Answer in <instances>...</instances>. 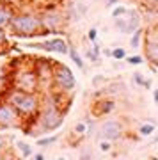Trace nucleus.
<instances>
[{
    "label": "nucleus",
    "instance_id": "f257e3e1",
    "mask_svg": "<svg viewBox=\"0 0 158 160\" xmlns=\"http://www.w3.org/2000/svg\"><path fill=\"white\" fill-rule=\"evenodd\" d=\"M62 96H64V92L52 94L50 100H46L45 105H41L39 112L36 114L34 119V126H37L36 133H48V132L59 130L64 125V110H62V105L59 103Z\"/></svg>",
    "mask_w": 158,
    "mask_h": 160
},
{
    "label": "nucleus",
    "instance_id": "f03ea898",
    "mask_svg": "<svg viewBox=\"0 0 158 160\" xmlns=\"http://www.w3.org/2000/svg\"><path fill=\"white\" fill-rule=\"evenodd\" d=\"M6 100L16 109V112L22 118V123L25 119L34 118L43 105V100L37 91H23L18 87H11L6 92Z\"/></svg>",
    "mask_w": 158,
    "mask_h": 160
},
{
    "label": "nucleus",
    "instance_id": "7ed1b4c3",
    "mask_svg": "<svg viewBox=\"0 0 158 160\" xmlns=\"http://www.w3.org/2000/svg\"><path fill=\"white\" fill-rule=\"evenodd\" d=\"M9 30L16 38H32V36H41L43 25H41V16L36 11H20L12 14Z\"/></svg>",
    "mask_w": 158,
    "mask_h": 160
},
{
    "label": "nucleus",
    "instance_id": "20e7f679",
    "mask_svg": "<svg viewBox=\"0 0 158 160\" xmlns=\"http://www.w3.org/2000/svg\"><path fill=\"white\" fill-rule=\"evenodd\" d=\"M41 16V25H43V30L41 34H61L62 29L66 27V18H64V12L62 9L55 6V4H50V6H45L39 12Z\"/></svg>",
    "mask_w": 158,
    "mask_h": 160
},
{
    "label": "nucleus",
    "instance_id": "39448f33",
    "mask_svg": "<svg viewBox=\"0 0 158 160\" xmlns=\"http://www.w3.org/2000/svg\"><path fill=\"white\" fill-rule=\"evenodd\" d=\"M52 82H53V87H55L59 92H73L75 86H77V80H75L73 71L66 66V64L61 62H53V71H52Z\"/></svg>",
    "mask_w": 158,
    "mask_h": 160
},
{
    "label": "nucleus",
    "instance_id": "423d86ee",
    "mask_svg": "<svg viewBox=\"0 0 158 160\" xmlns=\"http://www.w3.org/2000/svg\"><path fill=\"white\" fill-rule=\"evenodd\" d=\"M12 84H14V87L23 89V91H37L41 86L37 69L36 68L20 69L16 75H12Z\"/></svg>",
    "mask_w": 158,
    "mask_h": 160
},
{
    "label": "nucleus",
    "instance_id": "0eeeda50",
    "mask_svg": "<svg viewBox=\"0 0 158 160\" xmlns=\"http://www.w3.org/2000/svg\"><path fill=\"white\" fill-rule=\"evenodd\" d=\"M141 22H142V16L137 9H128L123 16L114 18V25L121 34H131L135 29L141 27Z\"/></svg>",
    "mask_w": 158,
    "mask_h": 160
},
{
    "label": "nucleus",
    "instance_id": "6e6552de",
    "mask_svg": "<svg viewBox=\"0 0 158 160\" xmlns=\"http://www.w3.org/2000/svg\"><path fill=\"white\" fill-rule=\"evenodd\" d=\"M22 118L16 112L7 100H0V130H9V128H20Z\"/></svg>",
    "mask_w": 158,
    "mask_h": 160
},
{
    "label": "nucleus",
    "instance_id": "1a4fd4ad",
    "mask_svg": "<svg viewBox=\"0 0 158 160\" xmlns=\"http://www.w3.org/2000/svg\"><path fill=\"white\" fill-rule=\"evenodd\" d=\"M27 48H34V50H45L48 53H59V55H66L69 50V41L64 38H50L41 43H28L25 45Z\"/></svg>",
    "mask_w": 158,
    "mask_h": 160
},
{
    "label": "nucleus",
    "instance_id": "9d476101",
    "mask_svg": "<svg viewBox=\"0 0 158 160\" xmlns=\"http://www.w3.org/2000/svg\"><path fill=\"white\" fill-rule=\"evenodd\" d=\"M124 135V125L121 119H105L98 126V137L108 139V141H119Z\"/></svg>",
    "mask_w": 158,
    "mask_h": 160
},
{
    "label": "nucleus",
    "instance_id": "9b49d317",
    "mask_svg": "<svg viewBox=\"0 0 158 160\" xmlns=\"http://www.w3.org/2000/svg\"><path fill=\"white\" fill-rule=\"evenodd\" d=\"M114 109H116V102L110 100V98H101L98 102L92 103V116L94 118H103V116L112 114Z\"/></svg>",
    "mask_w": 158,
    "mask_h": 160
},
{
    "label": "nucleus",
    "instance_id": "f8f14e48",
    "mask_svg": "<svg viewBox=\"0 0 158 160\" xmlns=\"http://www.w3.org/2000/svg\"><path fill=\"white\" fill-rule=\"evenodd\" d=\"M144 55L147 59V64L158 68V39L155 36H149L144 45Z\"/></svg>",
    "mask_w": 158,
    "mask_h": 160
},
{
    "label": "nucleus",
    "instance_id": "ddd939ff",
    "mask_svg": "<svg viewBox=\"0 0 158 160\" xmlns=\"http://www.w3.org/2000/svg\"><path fill=\"white\" fill-rule=\"evenodd\" d=\"M11 82H12V75L7 71L6 66L0 64V96L6 94V92L11 89V86H12Z\"/></svg>",
    "mask_w": 158,
    "mask_h": 160
},
{
    "label": "nucleus",
    "instance_id": "4468645a",
    "mask_svg": "<svg viewBox=\"0 0 158 160\" xmlns=\"http://www.w3.org/2000/svg\"><path fill=\"white\" fill-rule=\"evenodd\" d=\"M62 12H64L66 23H75V22H78L80 18H82V14L78 12V9H77V4H75V2H68V4H66V7L62 9Z\"/></svg>",
    "mask_w": 158,
    "mask_h": 160
},
{
    "label": "nucleus",
    "instance_id": "2eb2a0df",
    "mask_svg": "<svg viewBox=\"0 0 158 160\" xmlns=\"http://www.w3.org/2000/svg\"><path fill=\"white\" fill-rule=\"evenodd\" d=\"M12 14H14V11L11 9V6H7V4H2L0 6V27L2 29H9Z\"/></svg>",
    "mask_w": 158,
    "mask_h": 160
},
{
    "label": "nucleus",
    "instance_id": "dca6fc26",
    "mask_svg": "<svg viewBox=\"0 0 158 160\" xmlns=\"http://www.w3.org/2000/svg\"><path fill=\"white\" fill-rule=\"evenodd\" d=\"M156 132V123L155 121H146L139 126V135L141 137H151L153 133Z\"/></svg>",
    "mask_w": 158,
    "mask_h": 160
},
{
    "label": "nucleus",
    "instance_id": "f3484780",
    "mask_svg": "<svg viewBox=\"0 0 158 160\" xmlns=\"http://www.w3.org/2000/svg\"><path fill=\"white\" fill-rule=\"evenodd\" d=\"M142 39H144V29L139 27L130 34V46L131 48H141L142 46Z\"/></svg>",
    "mask_w": 158,
    "mask_h": 160
},
{
    "label": "nucleus",
    "instance_id": "a211bd4d",
    "mask_svg": "<svg viewBox=\"0 0 158 160\" xmlns=\"http://www.w3.org/2000/svg\"><path fill=\"white\" fill-rule=\"evenodd\" d=\"M68 53H69V57H71V61L77 64V68H78V69H85V62H84V59H82V55L78 53V50H77V46H73L71 43H69Z\"/></svg>",
    "mask_w": 158,
    "mask_h": 160
},
{
    "label": "nucleus",
    "instance_id": "6ab92c4d",
    "mask_svg": "<svg viewBox=\"0 0 158 160\" xmlns=\"http://www.w3.org/2000/svg\"><path fill=\"white\" fill-rule=\"evenodd\" d=\"M16 149L23 158H28V157H32V153H34V151H32V146H28V144L23 142V141H18L16 142Z\"/></svg>",
    "mask_w": 158,
    "mask_h": 160
},
{
    "label": "nucleus",
    "instance_id": "aec40b11",
    "mask_svg": "<svg viewBox=\"0 0 158 160\" xmlns=\"http://www.w3.org/2000/svg\"><path fill=\"white\" fill-rule=\"evenodd\" d=\"M59 141V135H46V137H39L36 141V146H39V148H48L52 144H55Z\"/></svg>",
    "mask_w": 158,
    "mask_h": 160
},
{
    "label": "nucleus",
    "instance_id": "412c9836",
    "mask_svg": "<svg viewBox=\"0 0 158 160\" xmlns=\"http://www.w3.org/2000/svg\"><path fill=\"white\" fill-rule=\"evenodd\" d=\"M147 12H158V0H139Z\"/></svg>",
    "mask_w": 158,
    "mask_h": 160
},
{
    "label": "nucleus",
    "instance_id": "4be33fe9",
    "mask_svg": "<svg viewBox=\"0 0 158 160\" xmlns=\"http://www.w3.org/2000/svg\"><path fill=\"white\" fill-rule=\"evenodd\" d=\"M7 52V29L0 27V55Z\"/></svg>",
    "mask_w": 158,
    "mask_h": 160
},
{
    "label": "nucleus",
    "instance_id": "5701e85b",
    "mask_svg": "<svg viewBox=\"0 0 158 160\" xmlns=\"http://www.w3.org/2000/svg\"><path fill=\"white\" fill-rule=\"evenodd\" d=\"M98 149H100V151H103V153H108V151H112V141L100 137V139H98Z\"/></svg>",
    "mask_w": 158,
    "mask_h": 160
},
{
    "label": "nucleus",
    "instance_id": "b1692460",
    "mask_svg": "<svg viewBox=\"0 0 158 160\" xmlns=\"http://www.w3.org/2000/svg\"><path fill=\"white\" fill-rule=\"evenodd\" d=\"M85 132H87V125H85V121H80L77 125L73 126V133L77 137H85Z\"/></svg>",
    "mask_w": 158,
    "mask_h": 160
},
{
    "label": "nucleus",
    "instance_id": "393cba45",
    "mask_svg": "<svg viewBox=\"0 0 158 160\" xmlns=\"http://www.w3.org/2000/svg\"><path fill=\"white\" fill-rule=\"evenodd\" d=\"M9 142H11V137L2 133L0 130V153H6V149H9Z\"/></svg>",
    "mask_w": 158,
    "mask_h": 160
},
{
    "label": "nucleus",
    "instance_id": "a878e982",
    "mask_svg": "<svg viewBox=\"0 0 158 160\" xmlns=\"http://www.w3.org/2000/svg\"><path fill=\"white\" fill-rule=\"evenodd\" d=\"M124 57H126V50H124L123 46H117V48L112 50V59L114 61H124Z\"/></svg>",
    "mask_w": 158,
    "mask_h": 160
},
{
    "label": "nucleus",
    "instance_id": "bb28decb",
    "mask_svg": "<svg viewBox=\"0 0 158 160\" xmlns=\"http://www.w3.org/2000/svg\"><path fill=\"white\" fill-rule=\"evenodd\" d=\"M124 61L130 64V66H141V64L144 62V57H142V55H130V57L126 55Z\"/></svg>",
    "mask_w": 158,
    "mask_h": 160
},
{
    "label": "nucleus",
    "instance_id": "cd10ccee",
    "mask_svg": "<svg viewBox=\"0 0 158 160\" xmlns=\"http://www.w3.org/2000/svg\"><path fill=\"white\" fill-rule=\"evenodd\" d=\"M85 59H87L89 62H92V64H100V55L94 53L92 48H87V50H85Z\"/></svg>",
    "mask_w": 158,
    "mask_h": 160
},
{
    "label": "nucleus",
    "instance_id": "c85d7f7f",
    "mask_svg": "<svg viewBox=\"0 0 158 160\" xmlns=\"http://www.w3.org/2000/svg\"><path fill=\"white\" fill-rule=\"evenodd\" d=\"M101 84L105 86V84H107V78H105L103 75H96V77L92 78V86H94V89H101V87H100Z\"/></svg>",
    "mask_w": 158,
    "mask_h": 160
},
{
    "label": "nucleus",
    "instance_id": "c756f323",
    "mask_svg": "<svg viewBox=\"0 0 158 160\" xmlns=\"http://www.w3.org/2000/svg\"><path fill=\"white\" fill-rule=\"evenodd\" d=\"M128 11V7L126 6H116L112 9V18H119V16H123L124 12Z\"/></svg>",
    "mask_w": 158,
    "mask_h": 160
},
{
    "label": "nucleus",
    "instance_id": "7c9ffc66",
    "mask_svg": "<svg viewBox=\"0 0 158 160\" xmlns=\"http://www.w3.org/2000/svg\"><path fill=\"white\" fill-rule=\"evenodd\" d=\"M131 80H133V84H135V86H139V87H142L144 86V77H142V73H139V71H137V73H133V77H131Z\"/></svg>",
    "mask_w": 158,
    "mask_h": 160
},
{
    "label": "nucleus",
    "instance_id": "2f4dec72",
    "mask_svg": "<svg viewBox=\"0 0 158 160\" xmlns=\"http://www.w3.org/2000/svg\"><path fill=\"white\" fill-rule=\"evenodd\" d=\"M87 39H89L91 43H94V41L98 39V29H94V27H92V29L87 30Z\"/></svg>",
    "mask_w": 158,
    "mask_h": 160
},
{
    "label": "nucleus",
    "instance_id": "473e14b6",
    "mask_svg": "<svg viewBox=\"0 0 158 160\" xmlns=\"http://www.w3.org/2000/svg\"><path fill=\"white\" fill-rule=\"evenodd\" d=\"M77 4V9H78V12L82 14V16H85V12H87V6H85L84 2H75Z\"/></svg>",
    "mask_w": 158,
    "mask_h": 160
},
{
    "label": "nucleus",
    "instance_id": "72a5a7b5",
    "mask_svg": "<svg viewBox=\"0 0 158 160\" xmlns=\"http://www.w3.org/2000/svg\"><path fill=\"white\" fill-rule=\"evenodd\" d=\"M119 4V0H105V6L107 7H114V6H117Z\"/></svg>",
    "mask_w": 158,
    "mask_h": 160
},
{
    "label": "nucleus",
    "instance_id": "f704fd0d",
    "mask_svg": "<svg viewBox=\"0 0 158 160\" xmlns=\"http://www.w3.org/2000/svg\"><path fill=\"white\" fill-rule=\"evenodd\" d=\"M92 52H94V53H98V55H100V53H101V48H100V45H98L96 41H94V43H92Z\"/></svg>",
    "mask_w": 158,
    "mask_h": 160
},
{
    "label": "nucleus",
    "instance_id": "c9c22d12",
    "mask_svg": "<svg viewBox=\"0 0 158 160\" xmlns=\"http://www.w3.org/2000/svg\"><path fill=\"white\" fill-rule=\"evenodd\" d=\"M151 86H153V80H151V78H146V80H144V86H142V87H144V89H151Z\"/></svg>",
    "mask_w": 158,
    "mask_h": 160
},
{
    "label": "nucleus",
    "instance_id": "e433bc0d",
    "mask_svg": "<svg viewBox=\"0 0 158 160\" xmlns=\"http://www.w3.org/2000/svg\"><path fill=\"white\" fill-rule=\"evenodd\" d=\"M32 157H34V160H45V155L43 153H32Z\"/></svg>",
    "mask_w": 158,
    "mask_h": 160
},
{
    "label": "nucleus",
    "instance_id": "4c0bfd02",
    "mask_svg": "<svg viewBox=\"0 0 158 160\" xmlns=\"http://www.w3.org/2000/svg\"><path fill=\"white\" fill-rule=\"evenodd\" d=\"M103 55H107V57H112V50H110V48H103Z\"/></svg>",
    "mask_w": 158,
    "mask_h": 160
},
{
    "label": "nucleus",
    "instance_id": "58836bf2",
    "mask_svg": "<svg viewBox=\"0 0 158 160\" xmlns=\"http://www.w3.org/2000/svg\"><path fill=\"white\" fill-rule=\"evenodd\" d=\"M149 144H151V146H155V144H158V133L155 135V137H151V141H149Z\"/></svg>",
    "mask_w": 158,
    "mask_h": 160
},
{
    "label": "nucleus",
    "instance_id": "ea45409f",
    "mask_svg": "<svg viewBox=\"0 0 158 160\" xmlns=\"http://www.w3.org/2000/svg\"><path fill=\"white\" fill-rule=\"evenodd\" d=\"M153 100H155V103H158V89L153 91Z\"/></svg>",
    "mask_w": 158,
    "mask_h": 160
},
{
    "label": "nucleus",
    "instance_id": "a19ab883",
    "mask_svg": "<svg viewBox=\"0 0 158 160\" xmlns=\"http://www.w3.org/2000/svg\"><path fill=\"white\" fill-rule=\"evenodd\" d=\"M153 36H155V38L158 39V23H156V27H155V34H153Z\"/></svg>",
    "mask_w": 158,
    "mask_h": 160
},
{
    "label": "nucleus",
    "instance_id": "79ce46f5",
    "mask_svg": "<svg viewBox=\"0 0 158 160\" xmlns=\"http://www.w3.org/2000/svg\"><path fill=\"white\" fill-rule=\"evenodd\" d=\"M27 2H30V4H37V2H41V0H27Z\"/></svg>",
    "mask_w": 158,
    "mask_h": 160
},
{
    "label": "nucleus",
    "instance_id": "37998d69",
    "mask_svg": "<svg viewBox=\"0 0 158 160\" xmlns=\"http://www.w3.org/2000/svg\"><path fill=\"white\" fill-rule=\"evenodd\" d=\"M2 157H4V153H0V158H2Z\"/></svg>",
    "mask_w": 158,
    "mask_h": 160
}]
</instances>
